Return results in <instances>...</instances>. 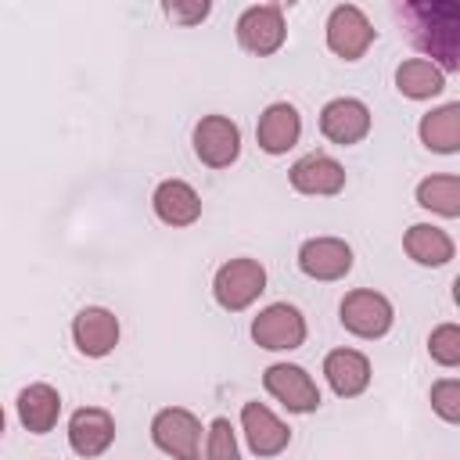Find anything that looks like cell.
I'll list each match as a JSON object with an SVG mask.
<instances>
[{
	"instance_id": "11",
	"label": "cell",
	"mask_w": 460,
	"mask_h": 460,
	"mask_svg": "<svg viewBox=\"0 0 460 460\" xmlns=\"http://www.w3.org/2000/svg\"><path fill=\"white\" fill-rule=\"evenodd\" d=\"M320 129H323V137L334 140V144H356V140H363L367 129H370V111H367V104L356 101V97H338V101L323 104V111H320Z\"/></svg>"
},
{
	"instance_id": "23",
	"label": "cell",
	"mask_w": 460,
	"mask_h": 460,
	"mask_svg": "<svg viewBox=\"0 0 460 460\" xmlns=\"http://www.w3.org/2000/svg\"><path fill=\"white\" fill-rule=\"evenodd\" d=\"M417 201L438 216H460V180L456 176H428L417 187Z\"/></svg>"
},
{
	"instance_id": "5",
	"label": "cell",
	"mask_w": 460,
	"mask_h": 460,
	"mask_svg": "<svg viewBox=\"0 0 460 460\" xmlns=\"http://www.w3.org/2000/svg\"><path fill=\"white\" fill-rule=\"evenodd\" d=\"M374 43V29L367 22V14L352 4H338L327 18V47L345 58V61H356L363 58V50Z\"/></svg>"
},
{
	"instance_id": "25",
	"label": "cell",
	"mask_w": 460,
	"mask_h": 460,
	"mask_svg": "<svg viewBox=\"0 0 460 460\" xmlns=\"http://www.w3.org/2000/svg\"><path fill=\"white\" fill-rule=\"evenodd\" d=\"M431 406L442 420L456 424L460 420V381L456 377H446L438 385H431Z\"/></svg>"
},
{
	"instance_id": "8",
	"label": "cell",
	"mask_w": 460,
	"mask_h": 460,
	"mask_svg": "<svg viewBox=\"0 0 460 460\" xmlns=\"http://www.w3.org/2000/svg\"><path fill=\"white\" fill-rule=\"evenodd\" d=\"M341 323L359 338H381L392 327V302L377 291H352L341 302Z\"/></svg>"
},
{
	"instance_id": "15",
	"label": "cell",
	"mask_w": 460,
	"mask_h": 460,
	"mask_svg": "<svg viewBox=\"0 0 460 460\" xmlns=\"http://www.w3.org/2000/svg\"><path fill=\"white\" fill-rule=\"evenodd\" d=\"M291 187L302 194H338L345 187V169L331 155H305L291 165Z\"/></svg>"
},
{
	"instance_id": "12",
	"label": "cell",
	"mask_w": 460,
	"mask_h": 460,
	"mask_svg": "<svg viewBox=\"0 0 460 460\" xmlns=\"http://www.w3.org/2000/svg\"><path fill=\"white\" fill-rule=\"evenodd\" d=\"M72 338L79 345L83 356H108L119 341V320L115 313L101 309V305H86L75 320H72Z\"/></svg>"
},
{
	"instance_id": "21",
	"label": "cell",
	"mask_w": 460,
	"mask_h": 460,
	"mask_svg": "<svg viewBox=\"0 0 460 460\" xmlns=\"http://www.w3.org/2000/svg\"><path fill=\"white\" fill-rule=\"evenodd\" d=\"M420 140L431 151H456L460 147V104H442L420 119Z\"/></svg>"
},
{
	"instance_id": "22",
	"label": "cell",
	"mask_w": 460,
	"mask_h": 460,
	"mask_svg": "<svg viewBox=\"0 0 460 460\" xmlns=\"http://www.w3.org/2000/svg\"><path fill=\"white\" fill-rule=\"evenodd\" d=\"M395 86H399L406 97L420 101V97H435V93H442L446 75H442V68H435L428 58H410V61L399 65V72H395Z\"/></svg>"
},
{
	"instance_id": "27",
	"label": "cell",
	"mask_w": 460,
	"mask_h": 460,
	"mask_svg": "<svg viewBox=\"0 0 460 460\" xmlns=\"http://www.w3.org/2000/svg\"><path fill=\"white\" fill-rule=\"evenodd\" d=\"M165 14L176 18V22H201V18L208 14V4H205V0H201V4H190V7H183V4H165Z\"/></svg>"
},
{
	"instance_id": "9",
	"label": "cell",
	"mask_w": 460,
	"mask_h": 460,
	"mask_svg": "<svg viewBox=\"0 0 460 460\" xmlns=\"http://www.w3.org/2000/svg\"><path fill=\"white\" fill-rule=\"evenodd\" d=\"M237 40L252 54H273L284 43V14L277 4H255L237 18Z\"/></svg>"
},
{
	"instance_id": "18",
	"label": "cell",
	"mask_w": 460,
	"mask_h": 460,
	"mask_svg": "<svg viewBox=\"0 0 460 460\" xmlns=\"http://www.w3.org/2000/svg\"><path fill=\"white\" fill-rule=\"evenodd\" d=\"M155 212H158V219L169 223V226H190V223L201 216V198L194 194L190 183H183V180H165V183H158V190H155Z\"/></svg>"
},
{
	"instance_id": "14",
	"label": "cell",
	"mask_w": 460,
	"mask_h": 460,
	"mask_svg": "<svg viewBox=\"0 0 460 460\" xmlns=\"http://www.w3.org/2000/svg\"><path fill=\"white\" fill-rule=\"evenodd\" d=\"M241 428H244V438H248L252 453H259V456H277L288 446V438H291L288 424L277 420L262 402H244Z\"/></svg>"
},
{
	"instance_id": "16",
	"label": "cell",
	"mask_w": 460,
	"mask_h": 460,
	"mask_svg": "<svg viewBox=\"0 0 460 460\" xmlns=\"http://www.w3.org/2000/svg\"><path fill=\"white\" fill-rule=\"evenodd\" d=\"M323 374H327L331 388H334L341 399H352V395H359V392L370 385V363H367V356L356 352V349H334V352H327Z\"/></svg>"
},
{
	"instance_id": "1",
	"label": "cell",
	"mask_w": 460,
	"mask_h": 460,
	"mask_svg": "<svg viewBox=\"0 0 460 460\" xmlns=\"http://www.w3.org/2000/svg\"><path fill=\"white\" fill-rule=\"evenodd\" d=\"M402 18L410 22V36L420 50L438 58L446 68L460 65V4H410L402 7Z\"/></svg>"
},
{
	"instance_id": "7",
	"label": "cell",
	"mask_w": 460,
	"mask_h": 460,
	"mask_svg": "<svg viewBox=\"0 0 460 460\" xmlns=\"http://www.w3.org/2000/svg\"><path fill=\"white\" fill-rule=\"evenodd\" d=\"M262 385H266V392L273 399H280L295 413H309V410L320 406V392H316L313 377L302 367H295V363H273L262 374Z\"/></svg>"
},
{
	"instance_id": "6",
	"label": "cell",
	"mask_w": 460,
	"mask_h": 460,
	"mask_svg": "<svg viewBox=\"0 0 460 460\" xmlns=\"http://www.w3.org/2000/svg\"><path fill=\"white\" fill-rule=\"evenodd\" d=\"M194 151L212 169L230 165L237 158V151H241V129H237V122H230L226 115H205L194 126Z\"/></svg>"
},
{
	"instance_id": "28",
	"label": "cell",
	"mask_w": 460,
	"mask_h": 460,
	"mask_svg": "<svg viewBox=\"0 0 460 460\" xmlns=\"http://www.w3.org/2000/svg\"><path fill=\"white\" fill-rule=\"evenodd\" d=\"M0 435H4V410H0Z\"/></svg>"
},
{
	"instance_id": "13",
	"label": "cell",
	"mask_w": 460,
	"mask_h": 460,
	"mask_svg": "<svg viewBox=\"0 0 460 460\" xmlns=\"http://www.w3.org/2000/svg\"><path fill=\"white\" fill-rule=\"evenodd\" d=\"M115 438V420L108 410L97 406H83L72 413L68 420V442L79 456H101Z\"/></svg>"
},
{
	"instance_id": "4",
	"label": "cell",
	"mask_w": 460,
	"mask_h": 460,
	"mask_svg": "<svg viewBox=\"0 0 460 460\" xmlns=\"http://www.w3.org/2000/svg\"><path fill=\"white\" fill-rule=\"evenodd\" d=\"M252 338L262 345V349H273V352H284V349H298L302 338H305V320L295 305L288 302H273L266 305L255 323H252Z\"/></svg>"
},
{
	"instance_id": "2",
	"label": "cell",
	"mask_w": 460,
	"mask_h": 460,
	"mask_svg": "<svg viewBox=\"0 0 460 460\" xmlns=\"http://www.w3.org/2000/svg\"><path fill=\"white\" fill-rule=\"evenodd\" d=\"M212 291H216V302L223 309L237 313V309L252 305L266 291V270L255 259H230L226 266H219Z\"/></svg>"
},
{
	"instance_id": "10",
	"label": "cell",
	"mask_w": 460,
	"mask_h": 460,
	"mask_svg": "<svg viewBox=\"0 0 460 460\" xmlns=\"http://www.w3.org/2000/svg\"><path fill=\"white\" fill-rule=\"evenodd\" d=\"M298 266L313 280H338L352 270V248L338 237H313L298 248Z\"/></svg>"
},
{
	"instance_id": "17",
	"label": "cell",
	"mask_w": 460,
	"mask_h": 460,
	"mask_svg": "<svg viewBox=\"0 0 460 460\" xmlns=\"http://www.w3.org/2000/svg\"><path fill=\"white\" fill-rule=\"evenodd\" d=\"M298 133H302V119H298V111H295L291 104H284V101H280V104H270V108L262 111V119H259V129H255L259 147L270 151V155H284L288 147H295Z\"/></svg>"
},
{
	"instance_id": "26",
	"label": "cell",
	"mask_w": 460,
	"mask_h": 460,
	"mask_svg": "<svg viewBox=\"0 0 460 460\" xmlns=\"http://www.w3.org/2000/svg\"><path fill=\"white\" fill-rule=\"evenodd\" d=\"M208 460H241L237 453V438L226 417H216L208 428Z\"/></svg>"
},
{
	"instance_id": "19",
	"label": "cell",
	"mask_w": 460,
	"mask_h": 460,
	"mask_svg": "<svg viewBox=\"0 0 460 460\" xmlns=\"http://www.w3.org/2000/svg\"><path fill=\"white\" fill-rule=\"evenodd\" d=\"M58 413H61V399H58V392L50 385H29V388H22V395H18V417H22V424L29 431H36V435L50 431L58 424Z\"/></svg>"
},
{
	"instance_id": "24",
	"label": "cell",
	"mask_w": 460,
	"mask_h": 460,
	"mask_svg": "<svg viewBox=\"0 0 460 460\" xmlns=\"http://www.w3.org/2000/svg\"><path fill=\"white\" fill-rule=\"evenodd\" d=\"M428 349H431V359H435V363H442V367H456V363H460V327H456V323H442V327H435Z\"/></svg>"
},
{
	"instance_id": "3",
	"label": "cell",
	"mask_w": 460,
	"mask_h": 460,
	"mask_svg": "<svg viewBox=\"0 0 460 460\" xmlns=\"http://www.w3.org/2000/svg\"><path fill=\"white\" fill-rule=\"evenodd\" d=\"M151 438L162 453H169L172 460H198V446H201V424L190 410L169 406L158 410L151 420Z\"/></svg>"
},
{
	"instance_id": "20",
	"label": "cell",
	"mask_w": 460,
	"mask_h": 460,
	"mask_svg": "<svg viewBox=\"0 0 460 460\" xmlns=\"http://www.w3.org/2000/svg\"><path fill=\"white\" fill-rule=\"evenodd\" d=\"M402 248H406V255H410L413 262H420V266H442V262L453 259V241H449V234L438 230V226H431V223L410 226L406 237H402Z\"/></svg>"
}]
</instances>
